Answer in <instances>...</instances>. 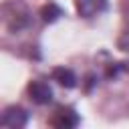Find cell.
Segmentation results:
<instances>
[{
	"mask_svg": "<svg viewBox=\"0 0 129 129\" xmlns=\"http://www.w3.org/2000/svg\"><path fill=\"white\" fill-rule=\"evenodd\" d=\"M28 121V113L20 107H8L2 113V125L4 127H12V129H20L24 127Z\"/></svg>",
	"mask_w": 129,
	"mask_h": 129,
	"instance_id": "obj_3",
	"label": "cell"
},
{
	"mask_svg": "<svg viewBox=\"0 0 129 129\" xmlns=\"http://www.w3.org/2000/svg\"><path fill=\"white\" fill-rule=\"evenodd\" d=\"M79 115L73 107H58L54 111V115L50 117V125L52 127H60V129H69V127H77L79 125Z\"/></svg>",
	"mask_w": 129,
	"mask_h": 129,
	"instance_id": "obj_1",
	"label": "cell"
},
{
	"mask_svg": "<svg viewBox=\"0 0 129 129\" xmlns=\"http://www.w3.org/2000/svg\"><path fill=\"white\" fill-rule=\"evenodd\" d=\"M58 16H62V10H60L56 4L50 2V4H46V6L42 8V18H44L46 22H54Z\"/></svg>",
	"mask_w": 129,
	"mask_h": 129,
	"instance_id": "obj_6",
	"label": "cell"
},
{
	"mask_svg": "<svg viewBox=\"0 0 129 129\" xmlns=\"http://www.w3.org/2000/svg\"><path fill=\"white\" fill-rule=\"evenodd\" d=\"M121 69H125V71H129V60H127V62H123V64H121Z\"/></svg>",
	"mask_w": 129,
	"mask_h": 129,
	"instance_id": "obj_7",
	"label": "cell"
},
{
	"mask_svg": "<svg viewBox=\"0 0 129 129\" xmlns=\"http://www.w3.org/2000/svg\"><path fill=\"white\" fill-rule=\"evenodd\" d=\"M52 79H54L56 83H60L62 87H67V89H73V87L77 85V77H75V73H73L71 69H64V67L54 69V71H52Z\"/></svg>",
	"mask_w": 129,
	"mask_h": 129,
	"instance_id": "obj_5",
	"label": "cell"
},
{
	"mask_svg": "<svg viewBox=\"0 0 129 129\" xmlns=\"http://www.w3.org/2000/svg\"><path fill=\"white\" fill-rule=\"evenodd\" d=\"M28 95L36 105H48L52 101V89L44 81H32L28 85Z\"/></svg>",
	"mask_w": 129,
	"mask_h": 129,
	"instance_id": "obj_2",
	"label": "cell"
},
{
	"mask_svg": "<svg viewBox=\"0 0 129 129\" xmlns=\"http://www.w3.org/2000/svg\"><path fill=\"white\" fill-rule=\"evenodd\" d=\"M75 6L83 18H93L107 8V0H75Z\"/></svg>",
	"mask_w": 129,
	"mask_h": 129,
	"instance_id": "obj_4",
	"label": "cell"
}]
</instances>
